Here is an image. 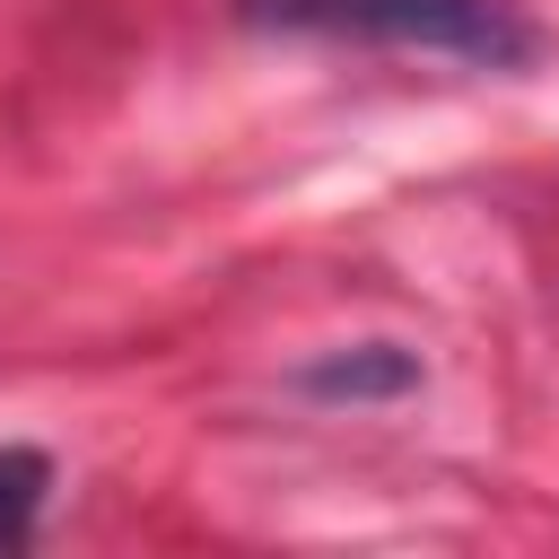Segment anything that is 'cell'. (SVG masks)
Returning a JSON list of instances; mask_svg holds the SVG:
<instances>
[{"label": "cell", "instance_id": "6da1fadb", "mask_svg": "<svg viewBox=\"0 0 559 559\" xmlns=\"http://www.w3.org/2000/svg\"><path fill=\"white\" fill-rule=\"evenodd\" d=\"M236 17L280 26V35L445 52V61H472V70H524L533 44H542L515 0H236Z\"/></svg>", "mask_w": 559, "mask_h": 559}, {"label": "cell", "instance_id": "7a4b0ae2", "mask_svg": "<svg viewBox=\"0 0 559 559\" xmlns=\"http://www.w3.org/2000/svg\"><path fill=\"white\" fill-rule=\"evenodd\" d=\"M411 384H419V358L393 349V341H367V349H341V358L306 367V393H323V402H393Z\"/></svg>", "mask_w": 559, "mask_h": 559}, {"label": "cell", "instance_id": "3957f363", "mask_svg": "<svg viewBox=\"0 0 559 559\" xmlns=\"http://www.w3.org/2000/svg\"><path fill=\"white\" fill-rule=\"evenodd\" d=\"M44 489H52V463L35 445H0V550H17L44 515Z\"/></svg>", "mask_w": 559, "mask_h": 559}]
</instances>
